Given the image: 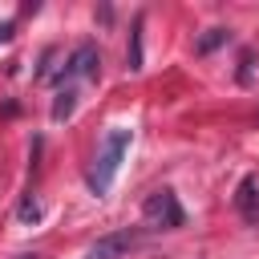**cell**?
Wrapping results in <instances>:
<instances>
[{
    "instance_id": "11",
    "label": "cell",
    "mask_w": 259,
    "mask_h": 259,
    "mask_svg": "<svg viewBox=\"0 0 259 259\" xmlns=\"http://www.w3.org/2000/svg\"><path fill=\"white\" fill-rule=\"evenodd\" d=\"M8 36H12V24L4 20V24H0V40H8Z\"/></svg>"
},
{
    "instance_id": "5",
    "label": "cell",
    "mask_w": 259,
    "mask_h": 259,
    "mask_svg": "<svg viewBox=\"0 0 259 259\" xmlns=\"http://www.w3.org/2000/svg\"><path fill=\"white\" fill-rule=\"evenodd\" d=\"M235 210L243 214V223H259V182L247 174L235 190Z\"/></svg>"
},
{
    "instance_id": "2",
    "label": "cell",
    "mask_w": 259,
    "mask_h": 259,
    "mask_svg": "<svg viewBox=\"0 0 259 259\" xmlns=\"http://www.w3.org/2000/svg\"><path fill=\"white\" fill-rule=\"evenodd\" d=\"M142 219H146L150 231H178V227L186 223V210H182L178 194H174L170 186H162V190L146 194V202H142Z\"/></svg>"
},
{
    "instance_id": "1",
    "label": "cell",
    "mask_w": 259,
    "mask_h": 259,
    "mask_svg": "<svg viewBox=\"0 0 259 259\" xmlns=\"http://www.w3.org/2000/svg\"><path fill=\"white\" fill-rule=\"evenodd\" d=\"M130 130H109L105 134V142H101V154H97V166H93V174H89V186H93V194H105L109 186H113V178H117V170H121V158H125V150H130Z\"/></svg>"
},
{
    "instance_id": "4",
    "label": "cell",
    "mask_w": 259,
    "mask_h": 259,
    "mask_svg": "<svg viewBox=\"0 0 259 259\" xmlns=\"http://www.w3.org/2000/svg\"><path fill=\"white\" fill-rule=\"evenodd\" d=\"M134 243H138V235H134L130 227H125V231H109V235H101V239H97L81 259H121Z\"/></svg>"
},
{
    "instance_id": "6",
    "label": "cell",
    "mask_w": 259,
    "mask_h": 259,
    "mask_svg": "<svg viewBox=\"0 0 259 259\" xmlns=\"http://www.w3.org/2000/svg\"><path fill=\"white\" fill-rule=\"evenodd\" d=\"M142 16L134 20V28H130V49H125V69L130 73H142Z\"/></svg>"
},
{
    "instance_id": "7",
    "label": "cell",
    "mask_w": 259,
    "mask_h": 259,
    "mask_svg": "<svg viewBox=\"0 0 259 259\" xmlns=\"http://www.w3.org/2000/svg\"><path fill=\"white\" fill-rule=\"evenodd\" d=\"M73 109H77V93H73V89H61V93L53 97V121H69Z\"/></svg>"
},
{
    "instance_id": "8",
    "label": "cell",
    "mask_w": 259,
    "mask_h": 259,
    "mask_svg": "<svg viewBox=\"0 0 259 259\" xmlns=\"http://www.w3.org/2000/svg\"><path fill=\"white\" fill-rule=\"evenodd\" d=\"M223 40H227V28H210L206 36H198V45H194V49H198V53H210V49H219Z\"/></svg>"
},
{
    "instance_id": "9",
    "label": "cell",
    "mask_w": 259,
    "mask_h": 259,
    "mask_svg": "<svg viewBox=\"0 0 259 259\" xmlns=\"http://www.w3.org/2000/svg\"><path fill=\"white\" fill-rule=\"evenodd\" d=\"M16 219H20V223H36V219H40V206H36V198H32V194L16 206Z\"/></svg>"
},
{
    "instance_id": "3",
    "label": "cell",
    "mask_w": 259,
    "mask_h": 259,
    "mask_svg": "<svg viewBox=\"0 0 259 259\" xmlns=\"http://www.w3.org/2000/svg\"><path fill=\"white\" fill-rule=\"evenodd\" d=\"M101 73V53H97V45H77L73 53H69V61H65V69H61V81L65 77H97Z\"/></svg>"
},
{
    "instance_id": "12",
    "label": "cell",
    "mask_w": 259,
    "mask_h": 259,
    "mask_svg": "<svg viewBox=\"0 0 259 259\" xmlns=\"http://www.w3.org/2000/svg\"><path fill=\"white\" fill-rule=\"evenodd\" d=\"M16 259H36V255H28V251H24V255H16Z\"/></svg>"
},
{
    "instance_id": "10",
    "label": "cell",
    "mask_w": 259,
    "mask_h": 259,
    "mask_svg": "<svg viewBox=\"0 0 259 259\" xmlns=\"http://www.w3.org/2000/svg\"><path fill=\"white\" fill-rule=\"evenodd\" d=\"M251 65H255V61H251V53H243V69H239V81H243V85L251 81Z\"/></svg>"
}]
</instances>
